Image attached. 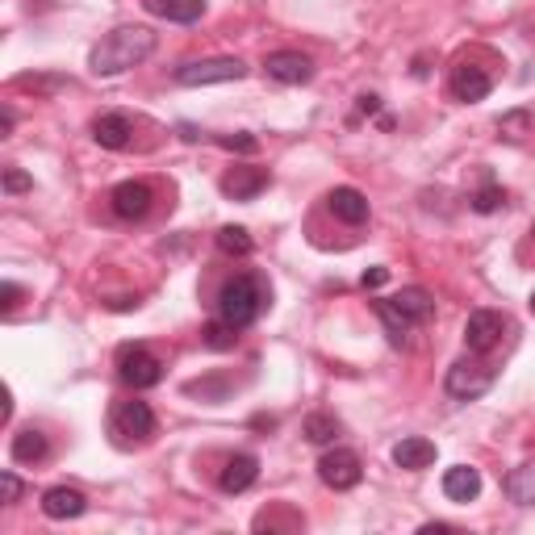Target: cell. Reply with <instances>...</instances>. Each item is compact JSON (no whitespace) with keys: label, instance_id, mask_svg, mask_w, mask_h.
Instances as JSON below:
<instances>
[{"label":"cell","instance_id":"cell-33","mask_svg":"<svg viewBox=\"0 0 535 535\" xmlns=\"http://www.w3.org/2000/svg\"><path fill=\"white\" fill-rule=\"evenodd\" d=\"M385 281H389V268H368V272L360 276V285H364V289H381Z\"/></svg>","mask_w":535,"mask_h":535},{"label":"cell","instance_id":"cell-34","mask_svg":"<svg viewBox=\"0 0 535 535\" xmlns=\"http://www.w3.org/2000/svg\"><path fill=\"white\" fill-rule=\"evenodd\" d=\"M0 297H5V314H13V310H17V306H21V289H17V285H13V281H9V285H5V289H0Z\"/></svg>","mask_w":535,"mask_h":535},{"label":"cell","instance_id":"cell-30","mask_svg":"<svg viewBox=\"0 0 535 535\" xmlns=\"http://www.w3.org/2000/svg\"><path fill=\"white\" fill-rule=\"evenodd\" d=\"M17 88H38V92H55V88H67L63 76H17Z\"/></svg>","mask_w":535,"mask_h":535},{"label":"cell","instance_id":"cell-12","mask_svg":"<svg viewBox=\"0 0 535 535\" xmlns=\"http://www.w3.org/2000/svg\"><path fill=\"white\" fill-rule=\"evenodd\" d=\"M92 138H97L105 151H126L134 143V122L126 113H101V118L92 122Z\"/></svg>","mask_w":535,"mask_h":535},{"label":"cell","instance_id":"cell-16","mask_svg":"<svg viewBox=\"0 0 535 535\" xmlns=\"http://www.w3.org/2000/svg\"><path fill=\"white\" fill-rule=\"evenodd\" d=\"M88 510V498L80 490H67V485H55V490L42 494V515L46 519H80Z\"/></svg>","mask_w":535,"mask_h":535},{"label":"cell","instance_id":"cell-15","mask_svg":"<svg viewBox=\"0 0 535 535\" xmlns=\"http://www.w3.org/2000/svg\"><path fill=\"white\" fill-rule=\"evenodd\" d=\"M255 481H260V460L247 456V452L230 456L226 469H222V477H218V485H222L226 494H243V490H251Z\"/></svg>","mask_w":535,"mask_h":535},{"label":"cell","instance_id":"cell-22","mask_svg":"<svg viewBox=\"0 0 535 535\" xmlns=\"http://www.w3.org/2000/svg\"><path fill=\"white\" fill-rule=\"evenodd\" d=\"M46 452H51V448H46V435L42 431H17L13 435V460L17 464H38V460H46Z\"/></svg>","mask_w":535,"mask_h":535},{"label":"cell","instance_id":"cell-37","mask_svg":"<svg viewBox=\"0 0 535 535\" xmlns=\"http://www.w3.org/2000/svg\"><path fill=\"white\" fill-rule=\"evenodd\" d=\"M180 138H189V143H197L201 134H197V126H189V122H184V126H180Z\"/></svg>","mask_w":535,"mask_h":535},{"label":"cell","instance_id":"cell-4","mask_svg":"<svg viewBox=\"0 0 535 535\" xmlns=\"http://www.w3.org/2000/svg\"><path fill=\"white\" fill-rule=\"evenodd\" d=\"M109 435H113V444H147V439L155 435V414L147 402H118L109 414Z\"/></svg>","mask_w":535,"mask_h":535},{"label":"cell","instance_id":"cell-26","mask_svg":"<svg viewBox=\"0 0 535 535\" xmlns=\"http://www.w3.org/2000/svg\"><path fill=\"white\" fill-rule=\"evenodd\" d=\"M214 243H218V251H226V255H251V235L243 226H222L218 235H214Z\"/></svg>","mask_w":535,"mask_h":535},{"label":"cell","instance_id":"cell-36","mask_svg":"<svg viewBox=\"0 0 535 535\" xmlns=\"http://www.w3.org/2000/svg\"><path fill=\"white\" fill-rule=\"evenodd\" d=\"M13 122H17V118H13V109H0V134H9Z\"/></svg>","mask_w":535,"mask_h":535},{"label":"cell","instance_id":"cell-25","mask_svg":"<svg viewBox=\"0 0 535 535\" xmlns=\"http://www.w3.org/2000/svg\"><path fill=\"white\" fill-rule=\"evenodd\" d=\"M377 314H381V322H385L389 339H393V343L402 347V343H406V335L414 331V322H410V318H402L398 310H393V301H377Z\"/></svg>","mask_w":535,"mask_h":535},{"label":"cell","instance_id":"cell-10","mask_svg":"<svg viewBox=\"0 0 535 535\" xmlns=\"http://www.w3.org/2000/svg\"><path fill=\"white\" fill-rule=\"evenodd\" d=\"M151 189L143 180H126V184H118V189L109 193V205H113V214L118 218H126V222H143L147 214H151Z\"/></svg>","mask_w":535,"mask_h":535},{"label":"cell","instance_id":"cell-18","mask_svg":"<svg viewBox=\"0 0 535 535\" xmlns=\"http://www.w3.org/2000/svg\"><path fill=\"white\" fill-rule=\"evenodd\" d=\"M143 9L151 17L176 21V26H193V21L205 17V0H143Z\"/></svg>","mask_w":535,"mask_h":535},{"label":"cell","instance_id":"cell-31","mask_svg":"<svg viewBox=\"0 0 535 535\" xmlns=\"http://www.w3.org/2000/svg\"><path fill=\"white\" fill-rule=\"evenodd\" d=\"M34 189V180L26 176V172H21V168H5V193H30Z\"/></svg>","mask_w":535,"mask_h":535},{"label":"cell","instance_id":"cell-14","mask_svg":"<svg viewBox=\"0 0 535 535\" xmlns=\"http://www.w3.org/2000/svg\"><path fill=\"white\" fill-rule=\"evenodd\" d=\"M327 209H331L339 222H347V226L368 222V197H364L360 189H352V184H343V189H331V193H327Z\"/></svg>","mask_w":535,"mask_h":535},{"label":"cell","instance_id":"cell-6","mask_svg":"<svg viewBox=\"0 0 535 535\" xmlns=\"http://www.w3.org/2000/svg\"><path fill=\"white\" fill-rule=\"evenodd\" d=\"M510 331V318L498 314V310H473L469 322H464V347H469L473 356H490L494 347H502Z\"/></svg>","mask_w":535,"mask_h":535},{"label":"cell","instance_id":"cell-2","mask_svg":"<svg viewBox=\"0 0 535 535\" xmlns=\"http://www.w3.org/2000/svg\"><path fill=\"white\" fill-rule=\"evenodd\" d=\"M268 297H272V289H268L264 276L243 272V276H235V281L222 285V293H218V318H226L230 327L243 331V327H251V322L268 310Z\"/></svg>","mask_w":535,"mask_h":535},{"label":"cell","instance_id":"cell-38","mask_svg":"<svg viewBox=\"0 0 535 535\" xmlns=\"http://www.w3.org/2000/svg\"><path fill=\"white\" fill-rule=\"evenodd\" d=\"M531 310H535V293H531Z\"/></svg>","mask_w":535,"mask_h":535},{"label":"cell","instance_id":"cell-29","mask_svg":"<svg viewBox=\"0 0 535 535\" xmlns=\"http://www.w3.org/2000/svg\"><path fill=\"white\" fill-rule=\"evenodd\" d=\"M214 143L226 147V151H243V155H255V151H260V138H255V134H218Z\"/></svg>","mask_w":535,"mask_h":535},{"label":"cell","instance_id":"cell-21","mask_svg":"<svg viewBox=\"0 0 535 535\" xmlns=\"http://www.w3.org/2000/svg\"><path fill=\"white\" fill-rule=\"evenodd\" d=\"M506 498L515 506H535V460L519 464V469H510L506 477Z\"/></svg>","mask_w":535,"mask_h":535},{"label":"cell","instance_id":"cell-13","mask_svg":"<svg viewBox=\"0 0 535 535\" xmlns=\"http://www.w3.org/2000/svg\"><path fill=\"white\" fill-rule=\"evenodd\" d=\"M268 172L264 168H230L226 176H222V193L230 197V201H251V197H260L264 189H268Z\"/></svg>","mask_w":535,"mask_h":535},{"label":"cell","instance_id":"cell-17","mask_svg":"<svg viewBox=\"0 0 535 535\" xmlns=\"http://www.w3.org/2000/svg\"><path fill=\"white\" fill-rule=\"evenodd\" d=\"M393 464L406 469V473L431 469V464H435V444H431V439H423V435H410V439H402V444H393Z\"/></svg>","mask_w":535,"mask_h":535},{"label":"cell","instance_id":"cell-5","mask_svg":"<svg viewBox=\"0 0 535 535\" xmlns=\"http://www.w3.org/2000/svg\"><path fill=\"white\" fill-rule=\"evenodd\" d=\"M247 76V67L243 59H193V63H180L176 67V84L184 88H205V84H230V80H243Z\"/></svg>","mask_w":535,"mask_h":535},{"label":"cell","instance_id":"cell-35","mask_svg":"<svg viewBox=\"0 0 535 535\" xmlns=\"http://www.w3.org/2000/svg\"><path fill=\"white\" fill-rule=\"evenodd\" d=\"M360 113H368V118H372V113H381V97H372V92H368V97H360Z\"/></svg>","mask_w":535,"mask_h":535},{"label":"cell","instance_id":"cell-9","mask_svg":"<svg viewBox=\"0 0 535 535\" xmlns=\"http://www.w3.org/2000/svg\"><path fill=\"white\" fill-rule=\"evenodd\" d=\"M490 88H494V80H490V72H485V67H477V63H456V67H452L448 92H452L456 101H464V105L485 101V97H490Z\"/></svg>","mask_w":535,"mask_h":535},{"label":"cell","instance_id":"cell-39","mask_svg":"<svg viewBox=\"0 0 535 535\" xmlns=\"http://www.w3.org/2000/svg\"><path fill=\"white\" fill-rule=\"evenodd\" d=\"M531 239H535V226H531Z\"/></svg>","mask_w":535,"mask_h":535},{"label":"cell","instance_id":"cell-19","mask_svg":"<svg viewBox=\"0 0 535 535\" xmlns=\"http://www.w3.org/2000/svg\"><path fill=\"white\" fill-rule=\"evenodd\" d=\"M393 301V310H398L402 318H410L414 327H423V322H431V314H435V301H431V293L427 289H402L398 297H389Z\"/></svg>","mask_w":535,"mask_h":535},{"label":"cell","instance_id":"cell-20","mask_svg":"<svg viewBox=\"0 0 535 535\" xmlns=\"http://www.w3.org/2000/svg\"><path fill=\"white\" fill-rule=\"evenodd\" d=\"M444 494L452 502H473L481 494V473L473 469V464H456V469L444 473Z\"/></svg>","mask_w":535,"mask_h":535},{"label":"cell","instance_id":"cell-8","mask_svg":"<svg viewBox=\"0 0 535 535\" xmlns=\"http://www.w3.org/2000/svg\"><path fill=\"white\" fill-rule=\"evenodd\" d=\"M318 477H322V485L327 490H356L360 485V477H364V464H360V456L352 452V448H335V452H327L318 460Z\"/></svg>","mask_w":535,"mask_h":535},{"label":"cell","instance_id":"cell-23","mask_svg":"<svg viewBox=\"0 0 535 535\" xmlns=\"http://www.w3.org/2000/svg\"><path fill=\"white\" fill-rule=\"evenodd\" d=\"M527 134H535V118L531 109H510L498 118V138H506V143H523Z\"/></svg>","mask_w":535,"mask_h":535},{"label":"cell","instance_id":"cell-11","mask_svg":"<svg viewBox=\"0 0 535 535\" xmlns=\"http://www.w3.org/2000/svg\"><path fill=\"white\" fill-rule=\"evenodd\" d=\"M264 72H268V80H276V84H306V80L314 76V63L301 55V51H272V55L264 59Z\"/></svg>","mask_w":535,"mask_h":535},{"label":"cell","instance_id":"cell-7","mask_svg":"<svg viewBox=\"0 0 535 535\" xmlns=\"http://www.w3.org/2000/svg\"><path fill=\"white\" fill-rule=\"evenodd\" d=\"M118 377L130 389H151L164 381V364H159V356H151L143 343H126L118 352Z\"/></svg>","mask_w":535,"mask_h":535},{"label":"cell","instance_id":"cell-24","mask_svg":"<svg viewBox=\"0 0 535 535\" xmlns=\"http://www.w3.org/2000/svg\"><path fill=\"white\" fill-rule=\"evenodd\" d=\"M201 343H205V347H214V352H230V347L239 343V327H230L226 318H214V322H205Z\"/></svg>","mask_w":535,"mask_h":535},{"label":"cell","instance_id":"cell-28","mask_svg":"<svg viewBox=\"0 0 535 535\" xmlns=\"http://www.w3.org/2000/svg\"><path fill=\"white\" fill-rule=\"evenodd\" d=\"M502 205H506V189H498V184H485V189L473 197V209H477V214H498Z\"/></svg>","mask_w":535,"mask_h":535},{"label":"cell","instance_id":"cell-27","mask_svg":"<svg viewBox=\"0 0 535 535\" xmlns=\"http://www.w3.org/2000/svg\"><path fill=\"white\" fill-rule=\"evenodd\" d=\"M335 435H339V423L331 414H310L306 418V439H310V444H331Z\"/></svg>","mask_w":535,"mask_h":535},{"label":"cell","instance_id":"cell-32","mask_svg":"<svg viewBox=\"0 0 535 535\" xmlns=\"http://www.w3.org/2000/svg\"><path fill=\"white\" fill-rule=\"evenodd\" d=\"M0 490H5V506H13L21 498V481L17 473H0Z\"/></svg>","mask_w":535,"mask_h":535},{"label":"cell","instance_id":"cell-3","mask_svg":"<svg viewBox=\"0 0 535 535\" xmlns=\"http://www.w3.org/2000/svg\"><path fill=\"white\" fill-rule=\"evenodd\" d=\"M494 381H498V364H490L485 356H464L448 368L444 389L456 402H473V398H481V393H490Z\"/></svg>","mask_w":535,"mask_h":535},{"label":"cell","instance_id":"cell-1","mask_svg":"<svg viewBox=\"0 0 535 535\" xmlns=\"http://www.w3.org/2000/svg\"><path fill=\"white\" fill-rule=\"evenodd\" d=\"M155 30L147 26H118L113 34H105L97 46H92V55H88V67H92V76H122L130 72V67H138L143 59L155 55Z\"/></svg>","mask_w":535,"mask_h":535}]
</instances>
